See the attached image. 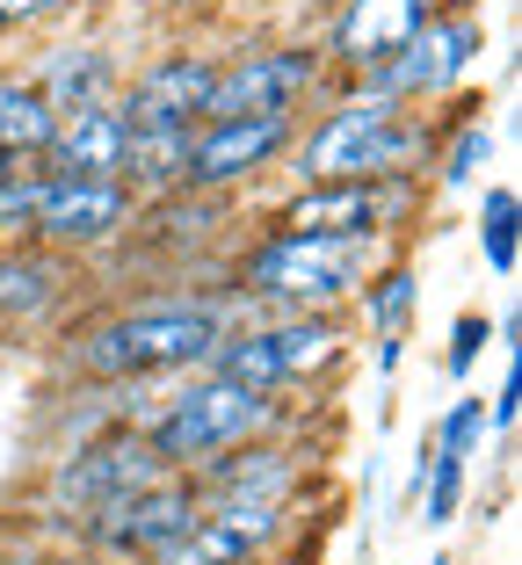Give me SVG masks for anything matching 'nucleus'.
<instances>
[{
	"label": "nucleus",
	"mask_w": 522,
	"mask_h": 565,
	"mask_svg": "<svg viewBox=\"0 0 522 565\" xmlns=\"http://www.w3.org/2000/svg\"><path fill=\"white\" fill-rule=\"evenodd\" d=\"M428 443H436L443 457H457V465H472V449L487 443V399H479V392H457L450 414L428 428Z\"/></svg>",
	"instance_id": "nucleus-23"
},
{
	"label": "nucleus",
	"mask_w": 522,
	"mask_h": 565,
	"mask_svg": "<svg viewBox=\"0 0 522 565\" xmlns=\"http://www.w3.org/2000/svg\"><path fill=\"white\" fill-rule=\"evenodd\" d=\"M219 66H225V51H160L138 73H124L117 117L131 124V138L138 131H196Z\"/></svg>",
	"instance_id": "nucleus-11"
},
{
	"label": "nucleus",
	"mask_w": 522,
	"mask_h": 565,
	"mask_svg": "<svg viewBox=\"0 0 522 565\" xmlns=\"http://www.w3.org/2000/svg\"><path fill=\"white\" fill-rule=\"evenodd\" d=\"M515 414H522V377H515V355H508V370H501V392H493V428H515Z\"/></svg>",
	"instance_id": "nucleus-27"
},
{
	"label": "nucleus",
	"mask_w": 522,
	"mask_h": 565,
	"mask_svg": "<svg viewBox=\"0 0 522 565\" xmlns=\"http://www.w3.org/2000/svg\"><path fill=\"white\" fill-rule=\"evenodd\" d=\"M479 254H487L493 276H515L522 268V196L508 182H493L479 196Z\"/></svg>",
	"instance_id": "nucleus-22"
},
{
	"label": "nucleus",
	"mask_w": 522,
	"mask_h": 565,
	"mask_svg": "<svg viewBox=\"0 0 522 565\" xmlns=\"http://www.w3.org/2000/svg\"><path fill=\"white\" fill-rule=\"evenodd\" d=\"M428 565H450V558H443V551H436V558H428Z\"/></svg>",
	"instance_id": "nucleus-29"
},
{
	"label": "nucleus",
	"mask_w": 522,
	"mask_h": 565,
	"mask_svg": "<svg viewBox=\"0 0 522 565\" xmlns=\"http://www.w3.org/2000/svg\"><path fill=\"white\" fill-rule=\"evenodd\" d=\"M196 515H203L196 479H182V471H160L152 486L109 500V508H102V515L81 530V551H87L95 565H138L146 551H160L168 536H182Z\"/></svg>",
	"instance_id": "nucleus-9"
},
{
	"label": "nucleus",
	"mask_w": 522,
	"mask_h": 565,
	"mask_svg": "<svg viewBox=\"0 0 522 565\" xmlns=\"http://www.w3.org/2000/svg\"><path fill=\"white\" fill-rule=\"evenodd\" d=\"M392 239H312V233H262L233 262L225 290L239 298V319L284 312H341L355 305L363 276L385 262Z\"/></svg>",
	"instance_id": "nucleus-3"
},
{
	"label": "nucleus",
	"mask_w": 522,
	"mask_h": 565,
	"mask_svg": "<svg viewBox=\"0 0 522 565\" xmlns=\"http://www.w3.org/2000/svg\"><path fill=\"white\" fill-rule=\"evenodd\" d=\"M414 305H422V276H414L406 254H385V262L363 276V290H355V312H363L371 333H406Z\"/></svg>",
	"instance_id": "nucleus-19"
},
{
	"label": "nucleus",
	"mask_w": 522,
	"mask_h": 565,
	"mask_svg": "<svg viewBox=\"0 0 522 565\" xmlns=\"http://www.w3.org/2000/svg\"><path fill=\"white\" fill-rule=\"evenodd\" d=\"M73 298L66 282V254H44L30 247V239H15V247H0V333L15 327H44L58 305Z\"/></svg>",
	"instance_id": "nucleus-17"
},
{
	"label": "nucleus",
	"mask_w": 522,
	"mask_h": 565,
	"mask_svg": "<svg viewBox=\"0 0 522 565\" xmlns=\"http://www.w3.org/2000/svg\"><path fill=\"white\" fill-rule=\"evenodd\" d=\"M152 479H160V457L146 449V435H138V428L87 435V443L51 449V465H44V515L66 522V530L81 536L109 500L138 493V486H152Z\"/></svg>",
	"instance_id": "nucleus-5"
},
{
	"label": "nucleus",
	"mask_w": 522,
	"mask_h": 565,
	"mask_svg": "<svg viewBox=\"0 0 522 565\" xmlns=\"http://www.w3.org/2000/svg\"><path fill=\"white\" fill-rule=\"evenodd\" d=\"M182 167H189V131H138L131 138V160H124V189L138 203L182 189Z\"/></svg>",
	"instance_id": "nucleus-21"
},
{
	"label": "nucleus",
	"mask_w": 522,
	"mask_h": 565,
	"mask_svg": "<svg viewBox=\"0 0 522 565\" xmlns=\"http://www.w3.org/2000/svg\"><path fill=\"white\" fill-rule=\"evenodd\" d=\"M428 152H436L428 109H400L371 87H341L334 109L298 124L284 174L290 182H422Z\"/></svg>",
	"instance_id": "nucleus-2"
},
{
	"label": "nucleus",
	"mask_w": 522,
	"mask_h": 565,
	"mask_svg": "<svg viewBox=\"0 0 522 565\" xmlns=\"http://www.w3.org/2000/svg\"><path fill=\"white\" fill-rule=\"evenodd\" d=\"M51 131H58V117H51V102L36 95V81L0 66V152H15V160H44Z\"/></svg>",
	"instance_id": "nucleus-18"
},
{
	"label": "nucleus",
	"mask_w": 522,
	"mask_h": 565,
	"mask_svg": "<svg viewBox=\"0 0 522 565\" xmlns=\"http://www.w3.org/2000/svg\"><path fill=\"white\" fill-rule=\"evenodd\" d=\"M371 341H377V377H392L406 355V333H371Z\"/></svg>",
	"instance_id": "nucleus-28"
},
{
	"label": "nucleus",
	"mask_w": 522,
	"mask_h": 565,
	"mask_svg": "<svg viewBox=\"0 0 522 565\" xmlns=\"http://www.w3.org/2000/svg\"><path fill=\"white\" fill-rule=\"evenodd\" d=\"M298 124L305 117H219V124H196L189 131V167H182V189H219V196H239L247 182L276 174L298 146Z\"/></svg>",
	"instance_id": "nucleus-10"
},
{
	"label": "nucleus",
	"mask_w": 522,
	"mask_h": 565,
	"mask_svg": "<svg viewBox=\"0 0 522 565\" xmlns=\"http://www.w3.org/2000/svg\"><path fill=\"white\" fill-rule=\"evenodd\" d=\"M30 81H36V95L51 102V117H81V109L117 102L124 58L109 44H51L44 58L30 66Z\"/></svg>",
	"instance_id": "nucleus-16"
},
{
	"label": "nucleus",
	"mask_w": 522,
	"mask_h": 565,
	"mask_svg": "<svg viewBox=\"0 0 522 565\" xmlns=\"http://www.w3.org/2000/svg\"><path fill=\"white\" fill-rule=\"evenodd\" d=\"M73 0H0V36L8 30H36V22H51V15H66Z\"/></svg>",
	"instance_id": "nucleus-26"
},
{
	"label": "nucleus",
	"mask_w": 522,
	"mask_h": 565,
	"mask_svg": "<svg viewBox=\"0 0 522 565\" xmlns=\"http://www.w3.org/2000/svg\"><path fill=\"white\" fill-rule=\"evenodd\" d=\"M254 327L269 333V355H276L284 392L334 384L341 363H349V327H341V312H284V319H254Z\"/></svg>",
	"instance_id": "nucleus-14"
},
{
	"label": "nucleus",
	"mask_w": 522,
	"mask_h": 565,
	"mask_svg": "<svg viewBox=\"0 0 522 565\" xmlns=\"http://www.w3.org/2000/svg\"><path fill=\"white\" fill-rule=\"evenodd\" d=\"M443 0H341L334 8V30H327V73H334V95L355 81H371L385 58H400L414 44L428 15H436Z\"/></svg>",
	"instance_id": "nucleus-12"
},
{
	"label": "nucleus",
	"mask_w": 522,
	"mask_h": 565,
	"mask_svg": "<svg viewBox=\"0 0 522 565\" xmlns=\"http://www.w3.org/2000/svg\"><path fill=\"white\" fill-rule=\"evenodd\" d=\"M305 457H312V449L290 443V428L284 435H254V443H239L233 457H219V465L196 471V493L203 500H290V508H298Z\"/></svg>",
	"instance_id": "nucleus-13"
},
{
	"label": "nucleus",
	"mask_w": 522,
	"mask_h": 565,
	"mask_svg": "<svg viewBox=\"0 0 522 565\" xmlns=\"http://www.w3.org/2000/svg\"><path fill=\"white\" fill-rule=\"evenodd\" d=\"M124 160H131V124L117 117V102L81 109V117H58L44 146V174H66V182H124Z\"/></svg>",
	"instance_id": "nucleus-15"
},
{
	"label": "nucleus",
	"mask_w": 522,
	"mask_h": 565,
	"mask_svg": "<svg viewBox=\"0 0 522 565\" xmlns=\"http://www.w3.org/2000/svg\"><path fill=\"white\" fill-rule=\"evenodd\" d=\"M422 508H428V530H450L457 515H465V465L457 457H443L436 449V471H428V486H422Z\"/></svg>",
	"instance_id": "nucleus-24"
},
{
	"label": "nucleus",
	"mask_w": 522,
	"mask_h": 565,
	"mask_svg": "<svg viewBox=\"0 0 522 565\" xmlns=\"http://www.w3.org/2000/svg\"><path fill=\"white\" fill-rule=\"evenodd\" d=\"M233 319H239L233 290L225 298H196V290H182V298H131L117 312L81 319L58 341V370L73 384H131V392H146L160 377L203 370Z\"/></svg>",
	"instance_id": "nucleus-1"
},
{
	"label": "nucleus",
	"mask_w": 522,
	"mask_h": 565,
	"mask_svg": "<svg viewBox=\"0 0 522 565\" xmlns=\"http://www.w3.org/2000/svg\"><path fill=\"white\" fill-rule=\"evenodd\" d=\"M487 341H493V319L487 312H457L450 319V349H443V370L465 384L479 370V355H487Z\"/></svg>",
	"instance_id": "nucleus-25"
},
{
	"label": "nucleus",
	"mask_w": 522,
	"mask_h": 565,
	"mask_svg": "<svg viewBox=\"0 0 522 565\" xmlns=\"http://www.w3.org/2000/svg\"><path fill=\"white\" fill-rule=\"evenodd\" d=\"M334 87L320 44H239L225 51L211 102H203V124L219 117H305V102Z\"/></svg>",
	"instance_id": "nucleus-7"
},
{
	"label": "nucleus",
	"mask_w": 522,
	"mask_h": 565,
	"mask_svg": "<svg viewBox=\"0 0 522 565\" xmlns=\"http://www.w3.org/2000/svg\"><path fill=\"white\" fill-rule=\"evenodd\" d=\"M138 225V196L124 182H66V174H44L30 203V247L44 254H102L124 247Z\"/></svg>",
	"instance_id": "nucleus-8"
},
{
	"label": "nucleus",
	"mask_w": 522,
	"mask_h": 565,
	"mask_svg": "<svg viewBox=\"0 0 522 565\" xmlns=\"http://www.w3.org/2000/svg\"><path fill=\"white\" fill-rule=\"evenodd\" d=\"M138 565H262V551H254L247 536L233 530V522H219L211 508H203V515L189 522L182 536H168V544L146 551Z\"/></svg>",
	"instance_id": "nucleus-20"
},
{
	"label": "nucleus",
	"mask_w": 522,
	"mask_h": 565,
	"mask_svg": "<svg viewBox=\"0 0 522 565\" xmlns=\"http://www.w3.org/2000/svg\"><path fill=\"white\" fill-rule=\"evenodd\" d=\"M479 58H487V22H479V8L472 0H443L436 15L414 30V44H406L400 58H385L371 81H355V87H371V95L400 102V109H428V102H450Z\"/></svg>",
	"instance_id": "nucleus-6"
},
{
	"label": "nucleus",
	"mask_w": 522,
	"mask_h": 565,
	"mask_svg": "<svg viewBox=\"0 0 522 565\" xmlns=\"http://www.w3.org/2000/svg\"><path fill=\"white\" fill-rule=\"evenodd\" d=\"M284 428H298V406L290 399H262L247 384L211 377V370H189L168 406L138 414V435H146V449L160 457V471H182V479H196L203 465L233 457L254 435H284Z\"/></svg>",
	"instance_id": "nucleus-4"
}]
</instances>
